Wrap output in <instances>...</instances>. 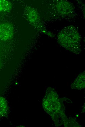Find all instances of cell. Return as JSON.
I'll list each match as a JSON object with an SVG mask.
<instances>
[{
	"mask_svg": "<svg viewBox=\"0 0 85 127\" xmlns=\"http://www.w3.org/2000/svg\"><path fill=\"white\" fill-rule=\"evenodd\" d=\"M14 34L13 25L9 23L0 24V40L5 41L11 38Z\"/></svg>",
	"mask_w": 85,
	"mask_h": 127,
	"instance_id": "6da1fadb",
	"label": "cell"
},
{
	"mask_svg": "<svg viewBox=\"0 0 85 127\" xmlns=\"http://www.w3.org/2000/svg\"><path fill=\"white\" fill-rule=\"evenodd\" d=\"M12 7L11 4L9 1L0 0V11H9L11 10Z\"/></svg>",
	"mask_w": 85,
	"mask_h": 127,
	"instance_id": "7a4b0ae2",
	"label": "cell"
}]
</instances>
